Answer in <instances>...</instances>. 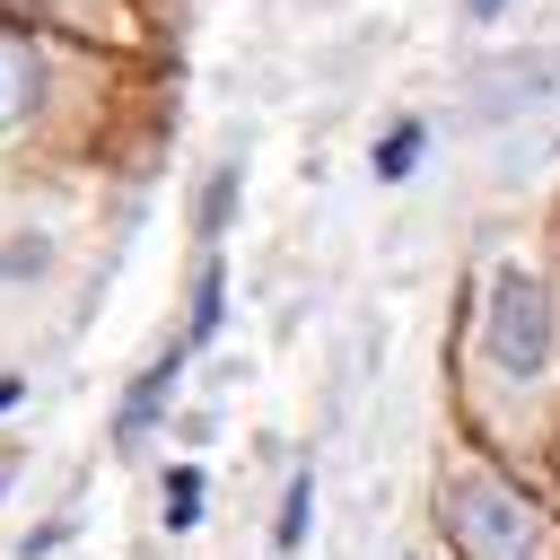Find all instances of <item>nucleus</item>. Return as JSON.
I'll list each match as a JSON object with an SVG mask.
<instances>
[{
	"label": "nucleus",
	"instance_id": "nucleus-6",
	"mask_svg": "<svg viewBox=\"0 0 560 560\" xmlns=\"http://www.w3.org/2000/svg\"><path fill=\"white\" fill-rule=\"evenodd\" d=\"M306 525H315V472H298V481L280 490V525H271V542H280V551H298V542H306Z\"/></svg>",
	"mask_w": 560,
	"mask_h": 560
},
{
	"label": "nucleus",
	"instance_id": "nucleus-1",
	"mask_svg": "<svg viewBox=\"0 0 560 560\" xmlns=\"http://www.w3.org/2000/svg\"><path fill=\"white\" fill-rule=\"evenodd\" d=\"M446 542L464 560H542V508L499 472H455L446 481Z\"/></svg>",
	"mask_w": 560,
	"mask_h": 560
},
{
	"label": "nucleus",
	"instance_id": "nucleus-9",
	"mask_svg": "<svg viewBox=\"0 0 560 560\" xmlns=\"http://www.w3.org/2000/svg\"><path fill=\"white\" fill-rule=\"evenodd\" d=\"M18 105H26V61H9V52H0V122H9Z\"/></svg>",
	"mask_w": 560,
	"mask_h": 560
},
{
	"label": "nucleus",
	"instance_id": "nucleus-2",
	"mask_svg": "<svg viewBox=\"0 0 560 560\" xmlns=\"http://www.w3.org/2000/svg\"><path fill=\"white\" fill-rule=\"evenodd\" d=\"M551 341H560V324H551V289L534 280V271H490V306H481V350H490V368L508 376V385H534L542 368H551Z\"/></svg>",
	"mask_w": 560,
	"mask_h": 560
},
{
	"label": "nucleus",
	"instance_id": "nucleus-3",
	"mask_svg": "<svg viewBox=\"0 0 560 560\" xmlns=\"http://www.w3.org/2000/svg\"><path fill=\"white\" fill-rule=\"evenodd\" d=\"M184 359H192V350L175 341L166 359H149V368H140V385H131V394H122V411H114V429H122V438H140V429H149V420L166 411V394H175V376H184Z\"/></svg>",
	"mask_w": 560,
	"mask_h": 560
},
{
	"label": "nucleus",
	"instance_id": "nucleus-10",
	"mask_svg": "<svg viewBox=\"0 0 560 560\" xmlns=\"http://www.w3.org/2000/svg\"><path fill=\"white\" fill-rule=\"evenodd\" d=\"M9 402H18V376H0V411H9Z\"/></svg>",
	"mask_w": 560,
	"mask_h": 560
},
{
	"label": "nucleus",
	"instance_id": "nucleus-7",
	"mask_svg": "<svg viewBox=\"0 0 560 560\" xmlns=\"http://www.w3.org/2000/svg\"><path fill=\"white\" fill-rule=\"evenodd\" d=\"M420 149H429V131H420V122H394V131L376 140V175H385V184H402V175L420 166Z\"/></svg>",
	"mask_w": 560,
	"mask_h": 560
},
{
	"label": "nucleus",
	"instance_id": "nucleus-4",
	"mask_svg": "<svg viewBox=\"0 0 560 560\" xmlns=\"http://www.w3.org/2000/svg\"><path fill=\"white\" fill-rule=\"evenodd\" d=\"M219 306H228V271H219V262H201V280H192V324H184V350H201V341L219 332Z\"/></svg>",
	"mask_w": 560,
	"mask_h": 560
},
{
	"label": "nucleus",
	"instance_id": "nucleus-8",
	"mask_svg": "<svg viewBox=\"0 0 560 560\" xmlns=\"http://www.w3.org/2000/svg\"><path fill=\"white\" fill-rule=\"evenodd\" d=\"M228 210H236V166H219V175H210V192H201V228L219 236V228H228Z\"/></svg>",
	"mask_w": 560,
	"mask_h": 560
},
{
	"label": "nucleus",
	"instance_id": "nucleus-5",
	"mask_svg": "<svg viewBox=\"0 0 560 560\" xmlns=\"http://www.w3.org/2000/svg\"><path fill=\"white\" fill-rule=\"evenodd\" d=\"M201 508H210V481H201L192 464H175V472H166V534H192Z\"/></svg>",
	"mask_w": 560,
	"mask_h": 560
}]
</instances>
